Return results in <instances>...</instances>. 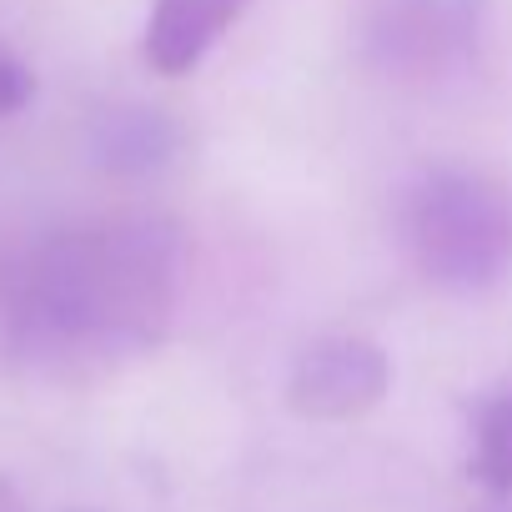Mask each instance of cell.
Segmentation results:
<instances>
[{
    "instance_id": "obj_3",
    "label": "cell",
    "mask_w": 512,
    "mask_h": 512,
    "mask_svg": "<svg viewBox=\"0 0 512 512\" xmlns=\"http://www.w3.org/2000/svg\"><path fill=\"white\" fill-rule=\"evenodd\" d=\"M392 392V357L367 337L312 342L287 377V407L307 422H352Z\"/></svg>"
},
{
    "instance_id": "obj_4",
    "label": "cell",
    "mask_w": 512,
    "mask_h": 512,
    "mask_svg": "<svg viewBox=\"0 0 512 512\" xmlns=\"http://www.w3.org/2000/svg\"><path fill=\"white\" fill-rule=\"evenodd\" d=\"M477 41V0H387L372 16L367 46L387 71H442Z\"/></svg>"
},
{
    "instance_id": "obj_6",
    "label": "cell",
    "mask_w": 512,
    "mask_h": 512,
    "mask_svg": "<svg viewBox=\"0 0 512 512\" xmlns=\"http://www.w3.org/2000/svg\"><path fill=\"white\" fill-rule=\"evenodd\" d=\"M467 472L487 492H512V387L487 397L472 417V457Z\"/></svg>"
},
{
    "instance_id": "obj_1",
    "label": "cell",
    "mask_w": 512,
    "mask_h": 512,
    "mask_svg": "<svg viewBox=\"0 0 512 512\" xmlns=\"http://www.w3.org/2000/svg\"><path fill=\"white\" fill-rule=\"evenodd\" d=\"M181 236L156 216L51 231L0 282L6 357L41 382H91L146 357L176 312Z\"/></svg>"
},
{
    "instance_id": "obj_7",
    "label": "cell",
    "mask_w": 512,
    "mask_h": 512,
    "mask_svg": "<svg viewBox=\"0 0 512 512\" xmlns=\"http://www.w3.org/2000/svg\"><path fill=\"white\" fill-rule=\"evenodd\" d=\"M171 146V131L156 111H131V116H111L106 126V156L111 166H151L161 161V151Z\"/></svg>"
},
{
    "instance_id": "obj_9",
    "label": "cell",
    "mask_w": 512,
    "mask_h": 512,
    "mask_svg": "<svg viewBox=\"0 0 512 512\" xmlns=\"http://www.w3.org/2000/svg\"><path fill=\"white\" fill-rule=\"evenodd\" d=\"M0 512H31L26 497H21V487H16L11 477H0Z\"/></svg>"
},
{
    "instance_id": "obj_10",
    "label": "cell",
    "mask_w": 512,
    "mask_h": 512,
    "mask_svg": "<svg viewBox=\"0 0 512 512\" xmlns=\"http://www.w3.org/2000/svg\"><path fill=\"white\" fill-rule=\"evenodd\" d=\"M76 512H91V507H76Z\"/></svg>"
},
{
    "instance_id": "obj_8",
    "label": "cell",
    "mask_w": 512,
    "mask_h": 512,
    "mask_svg": "<svg viewBox=\"0 0 512 512\" xmlns=\"http://www.w3.org/2000/svg\"><path fill=\"white\" fill-rule=\"evenodd\" d=\"M31 96H36V76H31V66H26L16 51L0 46V121L16 116V111H26Z\"/></svg>"
},
{
    "instance_id": "obj_2",
    "label": "cell",
    "mask_w": 512,
    "mask_h": 512,
    "mask_svg": "<svg viewBox=\"0 0 512 512\" xmlns=\"http://www.w3.org/2000/svg\"><path fill=\"white\" fill-rule=\"evenodd\" d=\"M402 246L422 282L472 297L512 267V196L467 166H432L402 191Z\"/></svg>"
},
{
    "instance_id": "obj_5",
    "label": "cell",
    "mask_w": 512,
    "mask_h": 512,
    "mask_svg": "<svg viewBox=\"0 0 512 512\" xmlns=\"http://www.w3.org/2000/svg\"><path fill=\"white\" fill-rule=\"evenodd\" d=\"M251 0H156L146 16L141 56L156 76H191L216 41L246 16Z\"/></svg>"
}]
</instances>
